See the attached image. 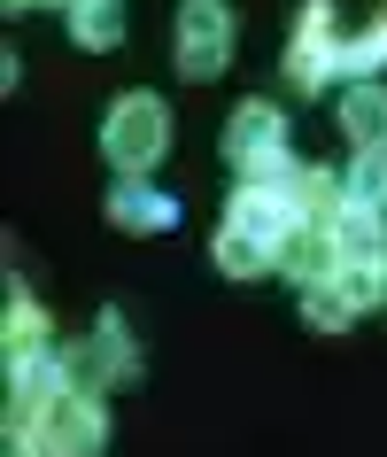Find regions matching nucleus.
<instances>
[{
    "instance_id": "1",
    "label": "nucleus",
    "mask_w": 387,
    "mask_h": 457,
    "mask_svg": "<svg viewBox=\"0 0 387 457\" xmlns=\"http://www.w3.org/2000/svg\"><path fill=\"white\" fill-rule=\"evenodd\" d=\"M163 132H170V117H163V101H147V94H132V101H117L109 109V155H117L124 170H147L155 155H163Z\"/></svg>"
},
{
    "instance_id": "2",
    "label": "nucleus",
    "mask_w": 387,
    "mask_h": 457,
    "mask_svg": "<svg viewBox=\"0 0 387 457\" xmlns=\"http://www.w3.org/2000/svg\"><path fill=\"white\" fill-rule=\"evenodd\" d=\"M225 47H233V24H225L218 0H186V16H178V62L194 78L225 71Z\"/></svg>"
},
{
    "instance_id": "3",
    "label": "nucleus",
    "mask_w": 387,
    "mask_h": 457,
    "mask_svg": "<svg viewBox=\"0 0 387 457\" xmlns=\"http://www.w3.org/2000/svg\"><path fill=\"white\" fill-rule=\"evenodd\" d=\"M101 403L94 395H62V403L47 411V427H39V442H47V457H94L101 450Z\"/></svg>"
},
{
    "instance_id": "4",
    "label": "nucleus",
    "mask_w": 387,
    "mask_h": 457,
    "mask_svg": "<svg viewBox=\"0 0 387 457\" xmlns=\"http://www.w3.org/2000/svg\"><path fill=\"white\" fill-rule=\"evenodd\" d=\"M225 155L256 179V170H279V117L271 109H241L233 117V132H225Z\"/></svg>"
},
{
    "instance_id": "5",
    "label": "nucleus",
    "mask_w": 387,
    "mask_h": 457,
    "mask_svg": "<svg viewBox=\"0 0 387 457\" xmlns=\"http://www.w3.org/2000/svg\"><path fill=\"white\" fill-rule=\"evenodd\" d=\"M287 71L302 78V86H317V78L333 71V8H325V0H310V8H302V39H294Z\"/></svg>"
},
{
    "instance_id": "6",
    "label": "nucleus",
    "mask_w": 387,
    "mask_h": 457,
    "mask_svg": "<svg viewBox=\"0 0 387 457\" xmlns=\"http://www.w3.org/2000/svg\"><path fill=\"white\" fill-rule=\"evenodd\" d=\"M341 124H349V140L364 155H387V94L380 86H357V94L341 101Z\"/></svg>"
},
{
    "instance_id": "7",
    "label": "nucleus",
    "mask_w": 387,
    "mask_h": 457,
    "mask_svg": "<svg viewBox=\"0 0 387 457\" xmlns=\"http://www.w3.org/2000/svg\"><path fill=\"white\" fill-rule=\"evenodd\" d=\"M109 217H117V225H132V233H163V225H170V202H163V194H147V187H117Z\"/></svg>"
},
{
    "instance_id": "8",
    "label": "nucleus",
    "mask_w": 387,
    "mask_h": 457,
    "mask_svg": "<svg viewBox=\"0 0 387 457\" xmlns=\"http://www.w3.org/2000/svg\"><path fill=\"white\" fill-rule=\"evenodd\" d=\"M218 264L233 271V279H256V271L271 264V248H264V241H248V233H218Z\"/></svg>"
},
{
    "instance_id": "9",
    "label": "nucleus",
    "mask_w": 387,
    "mask_h": 457,
    "mask_svg": "<svg viewBox=\"0 0 387 457\" xmlns=\"http://www.w3.org/2000/svg\"><path fill=\"white\" fill-rule=\"evenodd\" d=\"M78 39L86 47H109L117 39V0H78Z\"/></svg>"
},
{
    "instance_id": "10",
    "label": "nucleus",
    "mask_w": 387,
    "mask_h": 457,
    "mask_svg": "<svg viewBox=\"0 0 387 457\" xmlns=\"http://www.w3.org/2000/svg\"><path fill=\"white\" fill-rule=\"evenodd\" d=\"M357 194H387V155H364L357 163Z\"/></svg>"
}]
</instances>
